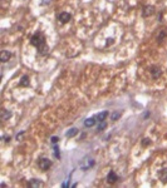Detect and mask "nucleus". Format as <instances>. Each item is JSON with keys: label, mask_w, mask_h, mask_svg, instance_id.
<instances>
[{"label": "nucleus", "mask_w": 167, "mask_h": 188, "mask_svg": "<svg viewBox=\"0 0 167 188\" xmlns=\"http://www.w3.org/2000/svg\"><path fill=\"white\" fill-rule=\"evenodd\" d=\"M30 44L33 46H35L38 49V52L40 54H43V55H45V54L48 53V46H47V41H45V36L44 34L41 32H37L35 34L32 35L30 38Z\"/></svg>", "instance_id": "nucleus-1"}, {"label": "nucleus", "mask_w": 167, "mask_h": 188, "mask_svg": "<svg viewBox=\"0 0 167 188\" xmlns=\"http://www.w3.org/2000/svg\"><path fill=\"white\" fill-rule=\"evenodd\" d=\"M79 166H81V168L83 169V171H88L89 168L94 166V161H93V158H91V157H86V158L81 162Z\"/></svg>", "instance_id": "nucleus-2"}, {"label": "nucleus", "mask_w": 167, "mask_h": 188, "mask_svg": "<svg viewBox=\"0 0 167 188\" xmlns=\"http://www.w3.org/2000/svg\"><path fill=\"white\" fill-rule=\"evenodd\" d=\"M57 19L59 23H62V24H67L68 21L72 20V15L69 13H67V11H62V13H59L57 15Z\"/></svg>", "instance_id": "nucleus-3"}, {"label": "nucleus", "mask_w": 167, "mask_h": 188, "mask_svg": "<svg viewBox=\"0 0 167 188\" xmlns=\"http://www.w3.org/2000/svg\"><path fill=\"white\" fill-rule=\"evenodd\" d=\"M38 166H39V168L41 169V171L45 172L52 167V161L48 159V158H40L39 162H38Z\"/></svg>", "instance_id": "nucleus-4"}, {"label": "nucleus", "mask_w": 167, "mask_h": 188, "mask_svg": "<svg viewBox=\"0 0 167 188\" xmlns=\"http://www.w3.org/2000/svg\"><path fill=\"white\" fill-rule=\"evenodd\" d=\"M150 73H151V77L153 79H158V78L162 75V70H161V68L157 65H152L150 68Z\"/></svg>", "instance_id": "nucleus-5"}, {"label": "nucleus", "mask_w": 167, "mask_h": 188, "mask_svg": "<svg viewBox=\"0 0 167 188\" xmlns=\"http://www.w3.org/2000/svg\"><path fill=\"white\" fill-rule=\"evenodd\" d=\"M154 11H156V9H154L153 5H146V7L143 8V10H142V15L145 18H148V16L153 15Z\"/></svg>", "instance_id": "nucleus-6"}, {"label": "nucleus", "mask_w": 167, "mask_h": 188, "mask_svg": "<svg viewBox=\"0 0 167 188\" xmlns=\"http://www.w3.org/2000/svg\"><path fill=\"white\" fill-rule=\"evenodd\" d=\"M11 57H13V54H11L10 52H8V50H3L1 53H0V60H1L3 63L9 62Z\"/></svg>", "instance_id": "nucleus-7"}, {"label": "nucleus", "mask_w": 167, "mask_h": 188, "mask_svg": "<svg viewBox=\"0 0 167 188\" xmlns=\"http://www.w3.org/2000/svg\"><path fill=\"white\" fill-rule=\"evenodd\" d=\"M117 181H118V175L116 174L115 171H111L108 174H107V182H108V183H116Z\"/></svg>", "instance_id": "nucleus-8"}, {"label": "nucleus", "mask_w": 167, "mask_h": 188, "mask_svg": "<svg viewBox=\"0 0 167 188\" xmlns=\"http://www.w3.org/2000/svg\"><path fill=\"white\" fill-rule=\"evenodd\" d=\"M158 178H160V181H162L163 183H167V168H162L158 172Z\"/></svg>", "instance_id": "nucleus-9"}, {"label": "nucleus", "mask_w": 167, "mask_h": 188, "mask_svg": "<svg viewBox=\"0 0 167 188\" xmlns=\"http://www.w3.org/2000/svg\"><path fill=\"white\" fill-rule=\"evenodd\" d=\"M28 186L32 187V188H37V187H41L43 186V182L39 181V179H30L28 182Z\"/></svg>", "instance_id": "nucleus-10"}, {"label": "nucleus", "mask_w": 167, "mask_h": 188, "mask_svg": "<svg viewBox=\"0 0 167 188\" xmlns=\"http://www.w3.org/2000/svg\"><path fill=\"white\" fill-rule=\"evenodd\" d=\"M107 117H108V112L104 111V112H102V113H98L97 116H95V119H97V122L102 123V122H104V120H106Z\"/></svg>", "instance_id": "nucleus-11"}, {"label": "nucleus", "mask_w": 167, "mask_h": 188, "mask_svg": "<svg viewBox=\"0 0 167 188\" xmlns=\"http://www.w3.org/2000/svg\"><path fill=\"white\" fill-rule=\"evenodd\" d=\"M29 84H30V80H29V77H28V75H23L18 86H19V87H29Z\"/></svg>", "instance_id": "nucleus-12"}, {"label": "nucleus", "mask_w": 167, "mask_h": 188, "mask_svg": "<svg viewBox=\"0 0 167 188\" xmlns=\"http://www.w3.org/2000/svg\"><path fill=\"white\" fill-rule=\"evenodd\" d=\"M95 123H97V119H95V117L87 118V119L84 120V125L87 127V128H91V127H93Z\"/></svg>", "instance_id": "nucleus-13"}, {"label": "nucleus", "mask_w": 167, "mask_h": 188, "mask_svg": "<svg viewBox=\"0 0 167 188\" xmlns=\"http://www.w3.org/2000/svg\"><path fill=\"white\" fill-rule=\"evenodd\" d=\"M166 36H167V30H166V29H165V30H161V33H160L158 36H157V41H158V43H162Z\"/></svg>", "instance_id": "nucleus-14"}, {"label": "nucleus", "mask_w": 167, "mask_h": 188, "mask_svg": "<svg viewBox=\"0 0 167 188\" xmlns=\"http://www.w3.org/2000/svg\"><path fill=\"white\" fill-rule=\"evenodd\" d=\"M77 134H78V129H77V128H70L67 133H65V136H67L68 138H73Z\"/></svg>", "instance_id": "nucleus-15"}, {"label": "nucleus", "mask_w": 167, "mask_h": 188, "mask_svg": "<svg viewBox=\"0 0 167 188\" xmlns=\"http://www.w3.org/2000/svg\"><path fill=\"white\" fill-rule=\"evenodd\" d=\"M10 117H11V112L7 111V109H3V111H1V119L3 120H8Z\"/></svg>", "instance_id": "nucleus-16"}, {"label": "nucleus", "mask_w": 167, "mask_h": 188, "mask_svg": "<svg viewBox=\"0 0 167 188\" xmlns=\"http://www.w3.org/2000/svg\"><path fill=\"white\" fill-rule=\"evenodd\" d=\"M121 116H122V113H121V112H113V113L111 114V120H113V122H116L117 119L121 118Z\"/></svg>", "instance_id": "nucleus-17"}, {"label": "nucleus", "mask_w": 167, "mask_h": 188, "mask_svg": "<svg viewBox=\"0 0 167 188\" xmlns=\"http://www.w3.org/2000/svg\"><path fill=\"white\" fill-rule=\"evenodd\" d=\"M151 144V139H148V138H145L142 141V145L143 147H147V145H150Z\"/></svg>", "instance_id": "nucleus-18"}, {"label": "nucleus", "mask_w": 167, "mask_h": 188, "mask_svg": "<svg viewBox=\"0 0 167 188\" xmlns=\"http://www.w3.org/2000/svg\"><path fill=\"white\" fill-rule=\"evenodd\" d=\"M106 127H107L106 122H102V124H99V125H98V129H97V130H98V132H102V130L106 128Z\"/></svg>", "instance_id": "nucleus-19"}, {"label": "nucleus", "mask_w": 167, "mask_h": 188, "mask_svg": "<svg viewBox=\"0 0 167 188\" xmlns=\"http://www.w3.org/2000/svg\"><path fill=\"white\" fill-rule=\"evenodd\" d=\"M54 154H55L57 158H61V154H59V149H58L57 145H54Z\"/></svg>", "instance_id": "nucleus-20"}, {"label": "nucleus", "mask_w": 167, "mask_h": 188, "mask_svg": "<svg viewBox=\"0 0 167 188\" xmlns=\"http://www.w3.org/2000/svg\"><path fill=\"white\" fill-rule=\"evenodd\" d=\"M113 43H115V39H113V38H108V39H107V46L112 45Z\"/></svg>", "instance_id": "nucleus-21"}, {"label": "nucleus", "mask_w": 167, "mask_h": 188, "mask_svg": "<svg viewBox=\"0 0 167 188\" xmlns=\"http://www.w3.org/2000/svg\"><path fill=\"white\" fill-rule=\"evenodd\" d=\"M50 142H52L53 144H57V143H58V137H52V138H50Z\"/></svg>", "instance_id": "nucleus-22"}, {"label": "nucleus", "mask_w": 167, "mask_h": 188, "mask_svg": "<svg viewBox=\"0 0 167 188\" xmlns=\"http://www.w3.org/2000/svg\"><path fill=\"white\" fill-rule=\"evenodd\" d=\"M3 139H4V142H5V143H8V142L10 141V139H11V138H10L9 136H5V137H3Z\"/></svg>", "instance_id": "nucleus-23"}, {"label": "nucleus", "mask_w": 167, "mask_h": 188, "mask_svg": "<svg viewBox=\"0 0 167 188\" xmlns=\"http://www.w3.org/2000/svg\"><path fill=\"white\" fill-rule=\"evenodd\" d=\"M162 18H163L162 14H160V15H158V21H162Z\"/></svg>", "instance_id": "nucleus-24"}]
</instances>
